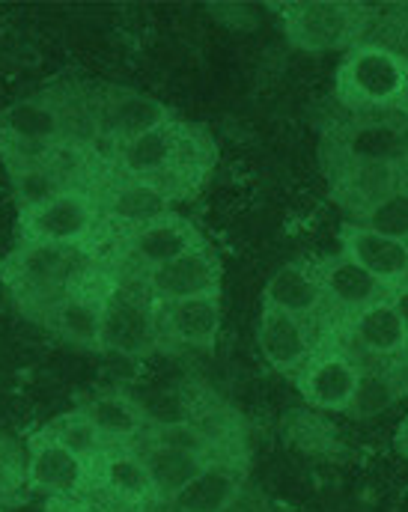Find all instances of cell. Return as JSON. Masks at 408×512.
Segmentation results:
<instances>
[{"instance_id":"6da1fadb","label":"cell","mask_w":408,"mask_h":512,"mask_svg":"<svg viewBox=\"0 0 408 512\" xmlns=\"http://www.w3.org/2000/svg\"><path fill=\"white\" fill-rule=\"evenodd\" d=\"M87 271L84 251L54 248L36 242H18L15 251L3 259L0 274L27 313H48V307Z\"/></svg>"},{"instance_id":"7a4b0ae2","label":"cell","mask_w":408,"mask_h":512,"mask_svg":"<svg viewBox=\"0 0 408 512\" xmlns=\"http://www.w3.org/2000/svg\"><path fill=\"white\" fill-rule=\"evenodd\" d=\"M408 90V60L382 45H355L346 51L334 93L349 111H379L403 105Z\"/></svg>"},{"instance_id":"3957f363","label":"cell","mask_w":408,"mask_h":512,"mask_svg":"<svg viewBox=\"0 0 408 512\" xmlns=\"http://www.w3.org/2000/svg\"><path fill=\"white\" fill-rule=\"evenodd\" d=\"M117 164L126 182L149 185L167 197V191L176 188V182H182V176L191 170L188 164H194V140L188 128L167 120L164 126L117 146Z\"/></svg>"},{"instance_id":"277c9868","label":"cell","mask_w":408,"mask_h":512,"mask_svg":"<svg viewBox=\"0 0 408 512\" xmlns=\"http://www.w3.org/2000/svg\"><path fill=\"white\" fill-rule=\"evenodd\" d=\"M99 218H102L99 197L81 185H69L51 200H45L42 206L18 212V233H21L18 242L84 251V245L99 230Z\"/></svg>"},{"instance_id":"5b68a950","label":"cell","mask_w":408,"mask_h":512,"mask_svg":"<svg viewBox=\"0 0 408 512\" xmlns=\"http://www.w3.org/2000/svg\"><path fill=\"white\" fill-rule=\"evenodd\" d=\"M280 24L286 39L313 54L355 48L358 36L367 24V9L355 3H334V0H307V3H286L277 6Z\"/></svg>"},{"instance_id":"8992f818","label":"cell","mask_w":408,"mask_h":512,"mask_svg":"<svg viewBox=\"0 0 408 512\" xmlns=\"http://www.w3.org/2000/svg\"><path fill=\"white\" fill-rule=\"evenodd\" d=\"M24 483L30 492H39L45 498L78 501L93 492V465L66 450L45 429H39L27 438Z\"/></svg>"},{"instance_id":"52a82bcc","label":"cell","mask_w":408,"mask_h":512,"mask_svg":"<svg viewBox=\"0 0 408 512\" xmlns=\"http://www.w3.org/2000/svg\"><path fill=\"white\" fill-rule=\"evenodd\" d=\"M158 343H161V325L152 298L114 286L105 304L99 352H111L120 358H146L158 349Z\"/></svg>"},{"instance_id":"ba28073f","label":"cell","mask_w":408,"mask_h":512,"mask_svg":"<svg viewBox=\"0 0 408 512\" xmlns=\"http://www.w3.org/2000/svg\"><path fill=\"white\" fill-rule=\"evenodd\" d=\"M114 292V283H105L84 271L42 316L45 325L60 334L66 343L81 346V349H96L102 340V319H105V304Z\"/></svg>"},{"instance_id":"9c48e42d","label":"cell","mask_w":408,"mask_h":512,"mask_svg":"<svg viewBox=\"0 0 408 512\" xmlns=\"http://www.w3.org/2000/svg\"><path fill=\"white\" fill-rule=\"evenodd\" d=\"M206 248L197 227L179 215H161L143 227L129 230L126 236V259L135 265L137 271H152L158 265H167L179 256L191 254Z\"/></svg>"},{"instance_id":"30bf717a","label":"cell","mask_w":408,"mask_h":512,"mask_svg":"<svg viewBox=\"0 0 408 512\" xmlns=\"http://www.w3.org/2000/svg\"><path fill=\"white\" fill-rule=\"evenodd\" d=\"M361 376L364 373L343 352L328 349L304 364V370L295 376V384L307 405L319 411H349Z\"/></svg>"},{"instance_id":"8fae6325","label":"cell","mask_w":408,"mask_h":512,"mask_svg":"<svg viewBox=\"0 0 408 512\" xmlns=\"http://www.w3.org/2000/svg\"><path fill=\"white\" fill-rule=\"evenodd\" d=\"M218 262L206 248L179 256L167 265H158L143 274L146 295L155 304H173V301H188V298H203V295H218Z\"/></svg>"},{"instance_id":"7c38bea8","label":"cell","mask_w":408,"mask_h":512,"mask_svg":"<svg viewBox=\"0 0 408 512\" xmlns=\"http://www.w3.org/2000/svg\"><path fill=\"white\" fill-rule=\"evenodd\" d=\"M93 492H102L126 510L155 504L146 462L135 447H108L93 465Z\"/></svg>"},{"instance_id":"4fadbf2b","label":"cell","mask_w":408,"mask_h":512,"mask_svg":"<svg viewBox=\"0 0 408 512\" xmlns=\"http://www.w3.org/2000/svg\"><path fill=\"white\" fill-rule=\"evenodd\" d=\"M257 346L266 358V364L283 373L298 376L304 364L313 358V340L307 334V325L301 319H292L280 310L263 307L257 322Z\"/></svg>"},{"instance_id":"5bb4252c","label":"cell","mask_w":408,"mask_h":512,"mask_svg":"<svg viewBox=\"0 0 408 512\" xmlns=\"http://www.w3.org/2000/svg\"><path fill=\"white\" fill-rule=\"evenodd\" d=\"M340 245L343 256L352 259L355 265H361L367 274H373L382 286H394L403 283L408 277V245L379 236L376 230L358 224H346L340 230Z\"/></svg>"},{"instance_id":"9a60e30c","label":"cell","mask_w":408,"mask_h":512,"mask_svg":"<svg viewBox=\"0 0 408 512\" xmlns=\"http://www.w3.org/2000/svg\"><path fill=\"white\" fill-rule=\"evenodd\" d=\"M245 492V471L230 459H209L203 471L170 501L176 512H230Z\"/></svg>"},{"instance_id":"2e32d148","label":"cell","mask_w":408,"mask_h":512,"mask_svg":"<svg viewBox=\"0 0 408 512\" xmlns=\"http://www.w3.org/2000/svg\"><path fill=\"white\" fill-rule=\"evenodd\" d=\"M161 334L185 349H212L221 334V298L203 295L188 301L161 304Z\"/></svg>"},{"instance_id":"e0dca14e","label":"cell","mask_w":408,"mask_h":512,"mask_svg":"<svg viewBox=\"0 0 408 512\" xmlns=\"http://www.w3.org/2000/svg\"><path fill=\"white\" fill-rule=\"evenodd\" d=\"M78 408L90 417L108 447H132V441L149 432L146 408L123 390H102Z\"/></svg>"},{"instance_id":"ac0fdd59","label":"cell","mask_w":408,"mask_h":512,"mask_svg":"<svg viewBox=\"0 0 408 512\" xmlns=\"http://www.w3.org/2000/svg\"><path fill=\"white\" fill-rule=\"evenodd\" d=\"M346 164H388L397 167L408 158V128L391 120L352 123L340 134Z\"/></svg>"},{"instance_id":"d6986e66","label":"cell","mask_w":408,"mask_h":512,"mask_svg":"<svg viewBox=\"0 0 408 512\" xmlns=\"http://www.w3.org/2000/svg\"><path fill=\"white\" fill-rule=\"evenodd\" d=\"M167 120H170V111L158 99L126 90V93L105 99L99 120H96V131H102L114 146H123L152 128L164 126Z\"/></svg>"},{"instance_id":"ffe728a7","label":"cell","mask_w":408,"mask_h":512,"mask_svg":"<svg viewBox=\"0 0 408 512\" xmlns=\"http://www.w3.org/2000/svg\"><path fill=\"white\" fill-rule=\"evenodd\" d=\"M322 298H328L331 304L343 307V310H367L370 304L382 301V283L367 274L361 265H355L352 259L340 254L337 259H328L322 265V271L316 274Z\"/></svg>"},{"instance_id":"44dd1931","label":"cell","mask_w":408,"mask_h":512,"mask_svg":"<svg viewBox=\"0 0 408 512\" xmlns=\"http://www.w3.org/2000/svg\"><path fill=\"white\" fill-rule=\"evenodd\" d=\"M322 289L319 280L310 268H304L301 262H289L283 268H277L272 274V280L266 283L263 292V307L280 310L292 319H307L319 310L322 304Z\"/></svg>"},{"instance_id":"7402d4cb","label":"cell","mask_w":408,"mask_h":512,"mask_svg":"<svg viewBox=\"0 0 408 512\" xmlns=\"http://www.w3.org/2000/svg\"><path fill=\"white\" fill-rule=\"evenodd\" d=\"M140 456L146 462V471H149V480L155 489V501H167V504L203 471V465L209 459H215V456H200V453L152 444V441H146Z\"/></svg>"},{"instance_id":"603a6c76","label":"cell","mask_w":408,"mask_h":512,"mask_svg":"<svg viewBox=\"0 0 408 512\" xmlns=\"http://www.w3.org/2000/svg\"><path fill=\"white\" fill-rule=\"evenodd\" d=\"M394 191H397V170L388 164H349L337 182V197L358 215H367L376 203H382Z\"/></svg>"},{"instance_id":"cb8c5ba5","label":"cell","mask_w":408,"mask_h":512,"mask_svg":"<svg viewBox=\"0 0 408 512\" xmlns=\"http://www.w3.org/2000/svg\"><path fill=\"white\" fill-rule=\"evenodd\" d=\"M355 340L370 355H397L406 346L403 325L391 307V301H376L355 319Z\"/></svg>"},{"instance_id":"d4e9b609","label":"cell","mask_w":408,"mask_h":512,"mask_svg":"<svg viewBox=\"0 0 408 512\" xmlns=\"http://www.w3.org/2000/svg\"><path fill=\"white\" fill-rule=\"evenodd\" d=\"M63 152V149H60ZM60 152L42 164H30V167H12L9 170V179H12V194H15V203H18V212H27V209H36L42 206L45 200H51L54 194H60L63 188H69L72 182L63 176L60 170Z\"/></svg>"},{"instance_id":"484cf974","label":"cell","mask_w":408,"mask_h":512,"mask_svg":"<svg viewBox=\"0 0 408 512\" xmlns=\"http://www.w3.org/2000/svg\"><path fill=\"white\" fill-rule=\"evenodd\" d=\"M54 441H60L66 450H72L75 456L87 459L90 465H96V459L108 450V444L102 441V435L96 432V426L90 423V417L75 408V411H66L60 417H54L48 426H42Z\"/></svg>"},{"instance_id":"4316f807","label":"cell","mask_w":408,"mask_h":512,"mask_svg":"<svg viewBox=\"0 0 408 512\" xmlns=\"http://www.w3.org/2000/svg\"><path fill=\"white\" fill-rule=\"evenodd\" d=\"M111 215L126 221L129 230L143 227L161 215H167V197L158 194L155 188L149 185H140V182H126L123 188H117L114 194V203H111Z\"/></svg>"},{"instance_id":"83f0119b","label":"cell","mask_w":408,"mask_h":512,"mask_svg":"<svg viewBox=\"0 0 408 512\" xmlns=\"http://www.w3.org/2000/svg\"><path fill=\"white\" fill-rule=\"evenodd\" d=\"M149 441L152 444H164V447H176V450H188V453H200V456H215V435L209 429H203L197 420L185 417L176 423H158L149 426Z\"/></svg>"},{"instance_id":"f1b7e54d","label":"cell","mask_w":408,"mask_h":512,"mask_svg":"<svg viewBox=\"0 0 408 512\" xmlns=\"http://www.w3.org/2000/svg\"><path fill=\"white\" fill-rule=\"evenodd\" d=\"M364 227L376 230L379 236H388V239H397V242H406L408 245V191L406 188H397L394 194H388L382 203H376L364 221Z\"/></svg>"},{"instance_id":"f546056e","label":"cell","mask_w":408,"mask_h":512,"mask_svg":"<svg viewBox=\"0 0 408 512\" xmlns=\"http://www.w3.org/2000/svg\"><path fill=\"white\" fill-rule=\"evenodd\" d=\"M24 489V453L12 438L0 432V510L15 504Z\"/></svg>"},{"instance_id":"4dcf8cb0","label":"cell","mask_w":408,"mask_h":512,"mask_svg":"<svg viewBox=\"0 0 408 512\" xmlns=\"http://www.w3.org/2000/svg\"><path fill=\"white\" fill-rule=\"evenodd\" d=\"M397 402V387L382 376H361V384L352 399V411L358 417H373Z\"/></svg>"},{"instance_id":"1f68e13d","label":"cell","mask_w":408,"mask_h":512,"mask_svg":"<svg viewBox=\"0 0 408 512\" xmlns=\"http://www.w3.org/2000/svg\"><path fill=\"white\" fill-rule=\"evenodd\" d=\"M391 307H394V313H397V319H400V325H403V334H406L408 343V286H400V289L394 292Z\"/></svg>"},{"instance_id":"d6a6232c","label":"cell","mask_w":408,"mask_h":512,"mask_svg":"<svg viewBox=\"0 0 408 512\" xmlns=\"http://www.w3.org/2000/svg\"><path fill=\"white\" fill-rule=\"evenodd\" d=\"M394 447H397V453H400V456H406L408 459V414L403 417V420H400V426H397Z\"/></svg>"},{"instance_id":"836d02e7","label":"cell","mask_w":408,"mask_h":512,"mask_svg":"<svg viewBox=\"0 0 408 512\" xmlns=\"http://www.w3.org/2000/svg\"><path fill=\"white\" fill-rule=\"evenodd\" d=\"M81 512H96V510H81Z\"/></svg>"},{"instance_id":"e575fe53","label":"cell","mask_w":408,"mask_h":512,"mask_svg":"<svg viewBox=\"0 0 408 512\" xmlns=\"http://www.w3.org/2000/svg\"><path fill=\"white\" fill-rule=\"evenodd\" d=\"M0 512H3V510H0Z\"/></svg>"}]
</instances>
